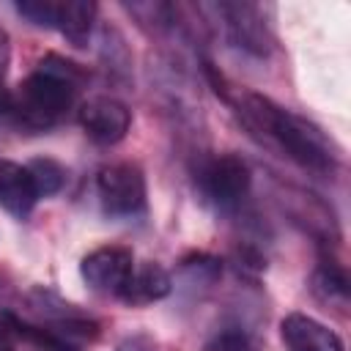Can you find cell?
<instances>
[{"label": "cell", "instance_id": "obj_1", "mask_svg": "<svg viewBox=\"0 0 351 351\" xmlns=\"http://www.w3.org/2000/svg\"><path fill=\"white\" fill-rule=\"evenodd\" d=\"M228 101L236 107L239 118L252 134L280 148L299 167L310 173H332L337 167V154L332 143L313 121L252 90H241L236 93V99H228Z\"/></svg>", "mask_w": 351, "mask_h": 351}, {"label": "cell", "instance_id": "obj_2", "mask_svg": "<svg viewBox=\"0 0 351 351\" xmlns=\"http://www.w3.org/2000/svg\"><path fill=\"white\" fill-rule=\"evenodd\" d=\"M85 80L88 71L80 63L49 52L38 60V69L19 82L14 93L5 90L0 101V115L30 132L52 129L66 118Z\"/></svg>", "mask_w": 351, "mask_h": 351}, {"label": "cell", "instance_id": "obj_3", "mask_svg": "<svg viewBox=\"0 0 351 351\" xmlns=\"http://www.w3.org/2000/svg\"><path fill=\"white\" fill-rule=\"evenodd\" d=\"M250 167L241 156L236 154H219L211 156L208 162L200 165L197 170V186L203 192V197L219 208V211H230L236 208L247 192H250Z\"/></svg>", "mask_w": 351, "mask_h": 351}, {"label": "cell", "instance_id": "obj_4", "mask_svg": "<svg viewBox=\"0 0 351 351\" xmlns=\"http://www.w3.org/2000/svg\"><path fill=\"white\" fill-rule=\"evenodd\" d=\"M96 195L110 217H134L145 208V176L132 162H115L99 170Z\"/></svg>", "mask_w": 351, "mask_h": 351}, {"label": "cell", "instance_id": "obj_5", "mask_svg": "<svg viewBox=\"0 0 351 351\" xmlns=\"http://www.w3.org/2000/svg\"><path fill=\"white\" fill-rule=\"evenodd\" d=\"M211 8L222 16L228 38L239 49H244L255 58H266L271 52V30H269L258 5H252V3H217Z\"/></svg>", "mask_w": 351, "mask_h": 351}, {"label": "cell", "instance_id": "obj_6", "mask_svg": "<svg viewBox=\"0 0 351 351\" xmlns=\"http://www.w3.org/2000/svg\"><path fill=\"white\" fill-rule=\"evenodd\" d=\"M134 269V255L129 247L110 244L88 252L80 263V277L104 296H121L129 274Z\"/></svg>", "mask_w": 351, "mask_h": 351}, {"label": "cell", "instance_id": "obj_7", "mask_svg": "<svg viewBox=\"0 0 351 351\" xmlns=\"http://www.w3.org/2000/svg\"><path fill=\"white\" fill-rule=\"evenodd\" d=\"M80 126L99 145H115L129 134L132 110L115 96H90L80 104Z\"/></svg>", "mask_w": 351, "mask_h": 351}, {"label": "cell", "instance_id": "obj_8", "mask_svg": "<svg viewBox=\"0 0 351 351\" xmlns=\"http://www.w3.org/2000/svg\"><path fill=\"white\" fill-rule=\"evenodd\" d=\"M280 337L288 351H346L335 329L304 313H288L280 321Z\"/></svg>", "mask_w": 351, "mask_h": 351}, {"label": "cell", "instance_id": "obj_9", "mask_svg": "<svg viewBox=\"0 0 351 351\" xmlns=\"http://www.w3.org/2000/svg\"><path fill=\"white\" fill-rule=\"evenodd\" d=\"M38 203V189L25 165L0 159V208L16 219L30 217Z\"/></svg>", "mask_w": 351, "mask_h": 351}, {"label": "cell", "instance_id": "obj_10", "mask_svg": "<svg viewBox=\"0 0 351 351\" xmlns=\"http://www.w3.org/2000/svg\"><path fill=\"white\" fill-rule=\"evenodd\" d=\"M170 291H173V277L167 274V269L154 263V261H143V263H134L118 299L140 307V304H151V302L165 299Z\"/></svg>", "mask_w": 351, "mask_h": 351}, {"label": "cell", "instance_id": "obj_11", "mask_svg": "<svg viewBox=\"0 0 351 351\" xmlns=\"http://www.w3.org/2000/svg\"><path fill=\"white\" fill-rule=\"evenodd\" d=\"M96 3L90 0H60L55 30L74 47H88L93 22H96Z\"/></svg>", "mask_w": 351, "mask_h": 351}, {"label": "cell", "instance_id": "obj_12", "mask_svg": "<svg viewBox=\"0 0 351 351\" xmlns=\"http://www.w3.org/2000/svg\"><path fill=\"white\" fill-rule=\"evenodd\" d=\"M313 293L326 302L329 307H346L348 304V274L335 261H321L313 271Z\"/></svg>", "mask_w": 351, "mask_h": 351}, {"label": "cell", "instance_id": "obj_13", "mask_svg": "<svg viewBox=\"0 0 351 351\" xmlns=\"http://www.w3.org/2000/svg\"><path fill=\"white\" fill-rule=\"evenodd\" d=\"M14 332H16V337H22V340H27V343H33L44 351H82V346L71 343L60 332H55L44 324H27L19 315H14Z\"/></svg>", "mask_w": 351, "mask_h": 351}, {"label": "cell", "instance_id": "obj_14", "mask_svg": "<svg viewBox=\"0 0 351 351\" xmlns=\"http://www.w3.org/2000/svg\"><path fill=\"white\" fill-rule=\"evenodd\" d=\"M25 167H27L30 178H33V184H36V189H38V197H49V195L60 192L63 184H66V167H63L60 162L49 159V156L30 159Z\"/></svg>", "mask_w": 351, "mask_h": 351}, {"label": "cell", "instance_id": "obj_15", "mask_svg": "<svg viewBox=\"0 0 351 351\" xmlns=\"http://www.w3.org/2000/svg\"><path fill=\"white\" fill-rule=\"evenodd\" d=\"M181 271H184V277H186L192 285H195V282L211 285V282L219 280L222 263H219V258H214V255H208V252H192V255H186V258L181 261Z\"/></svg>", "mask_w": 351, "mask_h": 351}, {"label": "cell", "instance_id": "obj_16", "mask_svg": "<svg viewBox=\"0 0 351 351\" xmlns=\"http://www.w3.org/2000/svg\"><path fill=\"white\" fill-rule=\"evenodd\" d=\"M206 351H252V337L241 326H222L206 340Z\"/></svg>", "mask_w": 351, "mask_h": 351}, {"label": "cell", "instance_id": "obj_17", "mask_svg": "<svg viewBox=\"0 0 351 351\" xmlns=\"http://www.w3.org/2000/svg\"><path fill=\"white\" fill-rule=\"evenodd\" d=\"M16 14H22L27 22H33L36 27H49L55 30V19H58V3L55 0H19L16 3Z\"/></svg>", "mask_w": 351, "mask_h": 351}, {"label": "cell", "instance_id": "obj_18", "mask_svg": "<svg viewBox=\"0 0 351 351\" xmlns=\"http://www.w3.org/2000/svg\"><path fill=\"white\" fill-rule=\"evenodd\" d=\"M5 288L0 282V351H14V340H16V332H14V313L11 307L5 304L3 299Z\"/></svg>", "mask_w": 351, "mask_h": 351}, {"label": "cell", "instance_id": "obj_19", "mask_svg": "<svg viewBox=\"0 0 351 351\" xmlns=\"http://www.w3.org/2000/svg\"><path fill=\"white\" fill-rule=\"evenodd\" d=\"M115 351H154V348H151V343L143 340V337H129V340H123Z\"/></svg>", "mask_w": 351, "mask_h": 351}, {"label": "cell", "instance_id": "obj_20", "mask_svg": "<svg viewBox=\"0 0 351 351\" xmlns=\"http://www.w3.org/2000/svg\"><path fill=\"white\" fill-rule=\"evenodd\" d=\"M5 66H8V36L0 30V77L5 74Z\"/></svg>", "mask_w": 351, "mask_h": 351}, {"label": "cell", "instance_id": "obj_21", "mask_svg": "<svg viewBox=\"0 0 351 351\" xmlns=\"http://www.w3.org/2000/svg\"><path fill=\"white\" fill-rule=\"evenodd\" d=\"M3 80V77H0ZM3 96H5V90H3V85H0V101H3Z\"/></svg>", "mask_w": 351, "mask_h": 351}]
</instances>
